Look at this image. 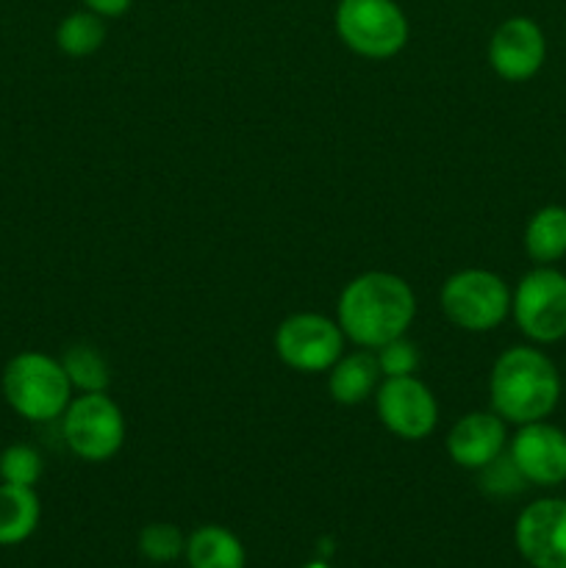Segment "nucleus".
I'll list each match as a JSON object with an SVG mask.
<instances>
[{"label": "nucleus", "instance_id": "15", "mask_svg": "<svg viewBox=\"0 0 566 568\" xmlns=\"http://www.w3.org/2000/svg\"><path fill=\"white\" fill-rule=\"evenodd\" d=\"M42 505L33 488L0 483V547H17L37 532Z\"/></svg>", "mask_w": 566, "mask_h": 568}, {"label": "nucleus", "instance_id": "1", "mask_svg": "<svg viewBox=\"0 0 566 568\" xmlns=\"http://www.w3.org/2000/svg\"><path fill=\"white\" fill-rule=\"evenodd\" d=\"M414 316V288L392 272H364L338 297V327L344 338L364 349H377L405 336Z\"/></svg>", "mask_w": 566, "mask_h": 568}, {"label": "nucleus", "instance_id": "17", "mask_svg": "<svg viewBox=\"0 0 566 568\" xmlns=\"http://www.w3.org/2000/svg\"><path fill=\"white\" fill-rule=\"evenodd\" d=\"M189 568H244V547L231 530L205 525L186 538Z\"/></svg>", "mask_w": 566, "mask_h": 568}, {"label": "nucleus", "instance_id": "3", "mask_svg": "<svg viewBox=\"0 0 566 568\" xmlns=\"http://www.w3.org/2000/svg\"><path fill=\"white\" fill-rule=\"evenodd\" d=\"M3 397L9 408L26 422H53L61 419L72 399L70 377L61 361L53 355L26 349L14 355L3 369Z\"/></svg>", "mask_w": 566, "mask_h": 568}, {"label": "nucleus", "instance_id": "21", "mask_svg": "<svg viewBox=\"0 0 566 568\" xmlns=\"http://www.w3.org/2000/svg\"><path fill=\"white\" fill-rule=\"evenodd\" d=\"M139 552L153 564H170L178 555L186 552V538L175 525L155 521L139 532Z\"/></svg>", "mask_w": 566, "mask_h": 568}, {"label": "nucleus", "instance_id": "11", "mask_svg": "<svg viewBox=\"0 0 566 568\" xmlns=\"http://www.w3.org/2000/svg\"><path fill=\"white\" fill-rule=\"evenodd\" d=\"M547 59V37L530 17H508L488 39V64L503 81H530Z\"/></svg>", "mask_w": 566, "mask_h": 568}, {"label": "nucleus", "instance_id": "19", "mask_svg": "<svg viewBox=\"0 0 566 568\" xmlns=\"http://www.w3.org/2000/svg\"><path fill=\"white\" fill-rule=\"evenodd\" d=\"M61 366H64L70 386L78 388L81 394L105 392L109 388V366L105 358L94 347L87 344H75L61 355Z\"/></svg>", "mask_w": 566, "mask_h": 568}, {"label": "nucleus", "instance_id": "7", "mask_svg": "<svg viewBox=\"0 0 566 568\" xmlns=\"http://www.w3.org/2000/svg\"><path fill=\"white\" fill-rule=\"evenodd\" d=\"M511 314L516 327L536 344L566 338V275L555 266L527 272L511 294Z\"/></svg>", "mask_w": 566, "mask_h": 568}, {"label": "nucleus", "instance_id": "23", "mask_svg": "<svg viewBox=\"0 0 566 568\" xmlns=\"http://www.w3.org/2000/svg\"><path fill=\"white\" fill-rule=\"evenodd\" d=\"M375 358H377V366H381L383 377L414 375L416 364H420V353H416V347L405 336L377 347Z\"/></svg>", "mask_w": 566, "mask_h": 568}, {"label": "nucleus", "instance_id": "13", "mask_svg": "<svg viewBox=\"0 0 566 568\" xmlns=\"http://www.w3.org/2000/svg\"><path fill=\"white\" fill-rule=\"evenodd\" d=\"M508 447V430H505V419L497 414H483V410H472V414L461 416L447 433V453L461 469H483L492 464L497 455L505 453Z\"/></svg>", "mask_w": 566, "mask_h": 568}, {"label": "nucleus", "instance_id": "20", "mask_svg": "<svg viewBox=\"0 0 566 568\" xmlns=\"http://www.w3.org/2000/svg\"><path fill=\"white\" fill-rule=\"evenodd\" d=\"M42 455L31 444H11L0 453V480L11 486L33 488L42 477Z\"/></svg>", "mask_w": 566, "mask_h": 568}, {"label": "nucleus", "instance_id": "22", "mask_svg": "<svg viewBox=\"0 0 566 568\" xmlns=\"http://www.w3.org/2000/svg\"><path fill=\"white\" fill-rule=\"evenodd\" d=\"M477 471H481V488L488 497H516L527 486L525 475H522L519 466L514 464L508 453L497 455L492 464H486Z\"/></svg>", "mask_w": 566, "mask_h": 568}, {"label": "nucleus", "instance_id": "25", "mask_svg": "<svg viewBox=\"0 0 566 568\" xmlns=\"http://www.w3.org/2000/svg\"><path fill=\"white\" fill-rule=\"evenodd\" d=\"M305 568H331L327 564H322V560H314V564H309Z\"/></svg>", "mask_w": 566, "mask_h": 568}, {"label": "nucleus", "instance_id": "6", "mask_svg": "<svg viewBox=\"0 0 566 568\" xmlns=\"http://www.w3.org/2000/svg\"><path fill=\"white\" fill-rule=\"evenodd\" d=\"M442 311L461 331H494L511 314V288L497 272L461 270L444 281Z\"/></svg>", "mask_w": 566, "mask_h": 568}, {"label": "nucleus", "instance_id": "5", "mask_svg": "<svg viewBox=\"0 0 566 568\" xmlns=\"http://www.w3.org/2000/svg\"><path fill=\"white\" fill-rule=\"evenodd\" d=\"M336 33L364 59H392L408 42V17L394 0H338Z\"/></svg>", "mask_w": 566, "mask_h": 568}, {"label": "nucleus", "instance_id": "16", "mask_svg": "<svg viewBox=\"0 0 566 568\" xmlns=\"http://www.w3.org/2000/svg\"><path fill=\"white\" fill-rule=\"evenodd\" d=\"M525 250L536 266H553L566 255V209L544 205L525 227Z\"/></svg>", "mask_w": 566, "mask_h": 568}, {"label": "nucleus", "instance_id": "24", "mask_svg": "<svg viewBox=\"0 0 566 568\" xmlns=\"http://www.w3.org/2000/svg\"><path fill=\"white\" fill-rule=\"evenodd\" d=\"M81 3H83V9L94 11V14H100L109 20V17L125 14V11L131 9L133 0H81Z\"/></svg>", "mask_w": 566, "mask_h": 568}, {"label": "nucleus", "instance_id": "18", "mask_svg": "<svg viewBox=\"0 0 566 568\" xmlns=\"http://www.w3.org/2000/svg\"><path fill=\"white\" fill-rule=\"evenodd\" d=\"M105 42V17L94 14V11L81 9L67 14L55 28V44L61 53L72 55V59H83L103 48Z\"/></svg>", "mask_w": 566, "mask_h": 568}, {"label": "nucleus", "instance_id": "14", "mask_svg": "<svg viewBox=\"0 0 566 568\" xmlns=\"http://www.w3.org/2000/svg\"><path fill=\"white\" fill-rule=\"evenodd\" d=\"M327 372H331L327 388H331V397L338 405L366 403L372 392H377V381L383 377L377 358L372 353L342 355Z\"/></svg>", "mask_w": 566, "mask_h": 568}, {"label": "nucleus", "instance_id": "2", "mask_svg": "<svg viewBox=\"0 0 566 568\" xmlns=\"http://www.w3.org/2000/svg\"><path fill=\"white\" fill-rule=\"evenodd\" d=\"M488 394L499 419L511 425H530L547 419L558 408L560 375L549 355L519 344L494 361Z\"/></svg>", "mask_w": 566, "mask_h": 568}, {"label": "nucleus", "instance_id": "12", "mask_svg": "<svg viewBox=\"0 0 566 568\" xmlns=\"http://www.w3.org/2000/svg\"><path fill=\"white\" fill-rule=\"evenodd\" d=\"M508 455L530 486L555 488L566 483V433L547 419L519 425L508 442Z\"/></svg>", "mask_w": 566, "mask_h": 568}, {"label": "nucleus", "instance_id": "8", "mask_svg": "<svg viewBox=\"0 0 566 568\" xmlns=\"http://www.w3.org/2000/svg\"><path fill=\"white\" fill-rule=\"evenodd\" d=\"M275 353L292 369L316 375L344 355V333L322 314H292L277 325Z\"/></svg>", "mask_w": 566, "mask_h": 568}, {"label": "nucleus", "instance_id": "10", "mask_svg": "<svg viewBox=\"0 0 566 568\" xmlns=\"http://www.w3.org/2000/svg\"><path fill=\"white\" fill-rule=\"evenodd\" d=\"M514 541L533 568H566V499H536L519 514Z\"/></svg>", "mask_w": 566, "mask_h": 568}, {"label": "nucleus", "instance_id": "4", "mask_svg": "<svg viewBox=\"0 0 566 568\" xmlns=\"http://www.w3.org/2000/svg\"><path fill=\"white\" fill-rule=\"evenodd\" d=\"M61 436L75 458L103 464L125 444V416L105 392L78 394L61 414Z\"/></svg>", "mask_w": 566, "mask_h": 568}, {"label": "nucleus", "instance_id": "9", "mask_svg": "<svg viewBox=\"0 0 566 568\" xmlns=\"http://www.w3.org/2000/svg\"><path fill=\"white\" fill-rule=\"evenodd\" d=\"M377 416L388 433L405 442H422L438 422V403L431 388L414 375L386 377L375 394Z\"/></svg>", "mask_w": 566, "mask_h": 568}]
</instances>
